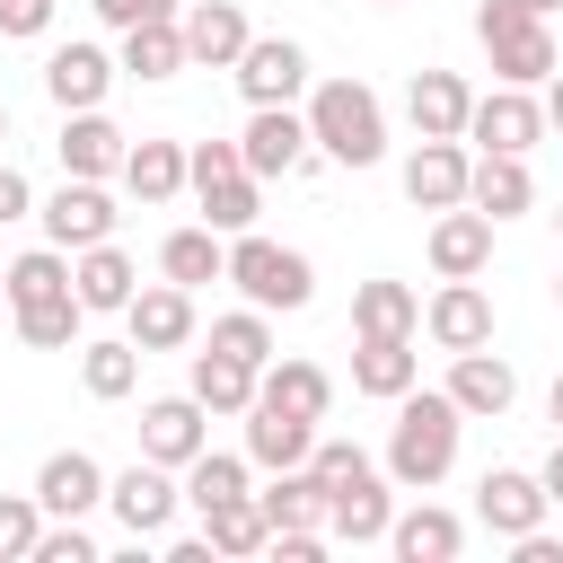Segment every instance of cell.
<instances>
[{
    "mask_svg": "<svg viewBox=\"0 0 563 563\" xmlns=\"http://www.w3.org/2000/svg\"><path fill=\"white\" fill-rule=\"evenodd\" d=\"M352 387L378 396V405H396L405 387H422V352H413V334H352Z\"/></svg>",
    "mask_w": 563,
    "mask_h": 563,
    "instance_id": "20",
    "label": "cell"
},
{
    "mask_svg": "<svg viewBox=\"0 0 563 563\" xmlns=\"http://www.w3.org/2000/svg\"><path fill=\"white\" fill-rule=\"evenodd\" d=\"M387 545H396L405 563H449V554L466 545V519H457V510H440V501H413V510H396Z\"/></svg>",
    "mask_w": 563,
    "mask_h": 563,
    "instance_id": "30",
    "label": "cell"
},
{
    "mask_svg": "<svg viewBox=\"0 0 563 563\" xmlns=\"http://www.w3.org/2000/svg\"><path fill=\"white\" fill-rule=\"evenodd\" d=\"M545 484L528 475V466H484V484H475V519L493 528V537H528V528H545Z\"/></svg>",
    "mask_w": 563,
    "mask_h": 563,
    "instance_id": "15",
    "label": "cell"
},
{
    "mask_svg": "<svg viewBox=\"0 0 563 563\" xmlns=\"http://www.w3.org/2000/svg\"><path fill=\"white\" fill-rule=\"evenodd\" d=\"M70 290H79L88 317H123L132 290H141V273H132V255L106 238V246H79V255H70Z\"/></svg>",
    "mask_w": 563,
    "mask_h": 563,
    "instance_id": "24",
    "label": "cell"
},
{
    "mask_svg": "<svg viewBox=\"0 0 563 563\" xmlns=\"http://www.w3.org/2000/svg\"><path fill=\"white\" fill-rule=\"evenodd\" d=\"M211 449V413H202V396L185 387V396H150L141 405V457H158V466H194Z\"/></svg>",
    "mask_w": 563,
    "mask_h": 563,
    "instance_id": "9",
    "label": "cell"
},
{
    "mask_svg": "<svg viewBox=\"0 0 563 563\" xmlns=\"http://www.w3.org/2000/svg\"><path fill=\"white\" fill-rule=\"evenodd\" d=\"M457 431H466V413H457V396L449 387H405L396 396V431H387V475L405 484V493H431L449 466H457Z\"/></svg>",
    "mask_w": 563,
    "mask_h": 563,
    "instance_id": "1",
    "label": "cell"
},
{
    "mask_svg": "<svg viewBox=\"0 0 563 563\" xmlns=\"http://www.w3.org/2000/svg\"><path fill=\"white\" fill-rule=\"evenodd\" d=\"M255 396H264V405H290V413H308V422H325V405H334V378H325L317 361H264Z\"/></svg>",
    "mask_w": 563,
    "mask_h": 563,
    "instance_id": "33",
    "label": "cell"
},
{
    "mask_svg": "<svg viewBox=\"0 0 563 563\" xmlns=\"http://www.w3.org/2000/svg\"><path fill=\"white\" fill-rule=\"evenodd\" d=\"M53 26V0H0V35H18V44H35Z\"/></svg>",
    "mask_w": 563,
    "mask_h": 563,
    "instance_id": "45",
    "label": "cell"
},
{
    "mask_svg": "<svg viewBox=\"0 0 563 563\" xmlns=\"http://www.w3.org/2000/svg\"><path fill=\"white\" fill-rule=\"evenodd\" d=\"M0 299H9V282H0Z\"/></svg>",
    "mask_w": 563,
    "mask_h": 563,
    "instance_id": "53",
    "label": "cell"
},
{
    "mask_svg": "<svg viewBox=\"0 0 563 563\" xmlns=\"http://www.w3.org/2000/svg\"><path fill=\"white\" fill-rule=\"evenodd\" d=\"M387 528H396V493H387V475H378V466H361V475L325 484V537H334V545H378Z\"/></svg>",
    "mask_w": 563,
    "mask_h": 563,
    "instance_id": "10",
    "label": "cell"
},
{
    "mask_svg": "<svg viewBox=\"0 0 563 563\" xmlns=\"http://www.w3.org/2000/svg\"><path fill=\"white\" fill-rule=\"evenodd\" d=\"M194 176H185V141H158V132H141L132 150H123V194L132 202H176Z\"/></svg>",
    "mask_w": 563,
    "mask_h": 563,
    "instance_id": "28",
    "label": "cell"
},
{
    "mask_svg": "<svg viewBox=\"0 0 563 563\" xmlns=\"http://www.w3.org/2000/svg\"><path fill=\"white\" fill-rule=\"evenodd\" d=\"M308 466H317L325 484H343V475H361V466H369V449H361V440H317V449H308Z\"/></svg>",
    "mask_w": 563,
    "mask_h": 563,
    "instance_id": "43",
    "label": "cell"
},
{
    "mask_svg": "<svg viewBox=\"0 0 563 563\" xmlns=\"http://www.w3.org/2000/svg\"><path fill=\"white\" fill-rule=\"evenodd\" d=\"M79 325H88L79 290H53V299H26L18 308V343H35V352H79Z\"/></svg>",
    "mask_w": 563,
    "mask_h": 563,
    "instance_id": "35",
    "label": "cell"
},
{
    "mask_svg": "<svg viewBox=\"0 0 563 563\" xmlns=\"http://www.w3.org/2000/svg\"><path fill=\"white\" fill-rule=\"evenodd\" d=\"M35 220H44V238H53V246H70V255H79V246H106L123 211H114L106 176H62V194H53Z\"/></svg>",
    "mask_w": 563,
    "mask_h": 563,
    "instance_id": "8",
    "label": "cell"
},
{
    "mask_svg": "<svg viewBox=\"0 0 563 563\" xmlns=\"http://www.w3.org/2000/svg\"><path fill=\"white\" fill-rule=\"evenodd\" d=\"M35 563H97V537H88L79 519H53V528L35 537Z\"/></svg>",
    "mask_w": 563,
    "mask_h": 563,
    "instance_id": "42",
    "label": "cell"
},
{
    "mask_svg": "<svg viewBox=\"0 0 563 563\" xmlns=\"http://www.w3.org/2000/svg\"><path fill=\"white\" fill-rule=\"evenodd\" d=\"M466 185H475L466 141H413V158H405V202L413 211H449V202H466Z\"/></svg>",
    "mask_w": 563,
    "mask_h": 563,
    "instance_id": "16",
    "label": "cell"
},
{
    "mask_svg": "<svg viewBox=\"0 0 563 563\" xmlns=\"http://www.w3.org/2000/svg\"><path fill=\"white\" fill-rule=\"evenodd\" d=\"M537 484H545V501H563V431H554V449H545V466H537Z\"/></svg>",
    "mask_w": 563,
    "mask_h": 563,
    "instance_id": "47",
    "label": "cell"
},
{
    "mask_svg": "<svg viewBox=\"0 0 563 563\" xmlns=\"http://www.w3.org/2000/svg\"><path fill=\"white\" fill-rule=\"evenodd\" d=\"M466 202L501 229V220H519L528 202H537V176H528V158L519 150H475V185H466Z\"/></svg>",
    "mask_w": 563,
    "mask_h": 563,
    "instance_id": "27",
    "label": "cell"
},
{
    "mask_svg": "<svg viewBox=\"0 0 563 563\" xmlns=\"http://www.w3.org/2000/svg\"><path fill=\"white\" fill-rule=\"evenodd\" d=\"M97 18L123 35V26H150V18H185V0H97Z\"/></svg>",
    "mask_w": 563,
    "mask_h": 563,
    "instance_id": "44",
    "label": "cell"
},
{
    "mask_svg": "<svg viewBox=\"0 0 563 563\" xmlns=\"http://www.w3.org/2000/svg\"><path fill=\"white\" fill-rule=\"evenodd\" d=\"M528 9H537V18H554V9H563V0H528Z\"/></svg>",
    "mask_w": 563,
    "mask_h": 563,
    "instance_id": "50",
    "label": "cell"
},
{
    "mask_svg": "<svg viewBox=\"0 0 563 563\" xmlns=\"http://www.w3.org/2000/svg\"><path fill=\"white\" fill-rule=\"evenodd\" d=\"M62 176H123V132L106 123V106H79V114H62Z\"/></svg>",
    "mask_w": 563,
    "mask_h": 563,
    "instance_id": "26",
    "label": "cell"
},
{
    "mask_svg": "<svg viewBox=\"0 0 563 563\" xmlns=\"http://www.w3.org/2000/svg\"><path fill=\"white\" fill-rule=\"evenodd\" d=\"M238 158H246L255 176H299V167L317 158V141H308V106H246Z\"/></svg>",
    "mask_w": 563,
    "mask_h": 563,
    "instance_id": "7",
    "label": "cell"
},
{
    "mask_svg": "<svg viewBox=\"0 0 563 563\" xmlns=\"http://www.w3.org/2000/svg\"><path fill=\"white\" fill-rule=\"evenodd\" d=\"M308 449H317V422L308 413H290V405H246V457L264 466V475H282V466H308Z\"/></svg>",
    "mask_w": 563,
    "mask_h": 563,
    "instance_id": "25",
    "label": "cell"
},
{
    "mask_svg": "<svg viewBox=\"0 0 563 563\" xmlns=\"http://www.w3.org/2000/svg\"><path fill=\"white\" fill-rule=\"evenodd\" d=\"M308 141H317V158H334V167H378V158H387V106H378V88H361V79H317V88H308Z\"/></svg>",
    "mask_w": 563,
    "mask_h": 563,
    "instance_id": "2",
    "label": "cell"
},
{
    "mask_svg": "<svg viewBox=\"0 0 563 563\" xmlns=\"http://www.w3.org/2000/svg\"><path fill=\"white\" fill-rule=\"evenodd\" d=\"M176 501H185V484H176V466H158V457H132L123 475H106V510L123 519L132 545H158V537L176 528Z\"/></svg>",
    "mask_w": 563,
    "mask_h": 563,
    "instance_id": "6",
    "label": "cell"
},
{
    "mask_svg": "<svg viewBox=\"0 0 563 563\" xmlns=\"http://www.w3.org/2000/svg\"><path fill=\"white\" fill-rule=\"evenodd\" d=\"M141 361H150V352H141L132 334H123V343H79V387H88L97 405H123V396L141 387Z\"/></svg>",
    "mask_w": 563,
    "mask_h": 563,
    "instance_id": "31",
    "label": "cell"
},
{
    "mask_svg": "<svg viewBox=\"0 0 563 563\" xmlns=\"http://www.w3.org/2000/svg\"><path fill=\"white\" fill-rule=\"evenodd\" d=\"M0 282H9V308H26V299H53V290H70V246H35V255H18V264H0Z\"/></svg>",
    "mask_w": 563,
    "mask_h": 563,
    "instance_id": "38",
    "label": "cell"
},
{
    "mask_svg": "<svg viewBox=\"0 0 563 563\" xmlns=\"http://www.w3.org/2000/svg\"><path fill=\"white\" fill-rule=\"evenodd\" d=\"M185 176H194V202H202V220H211L220 238L255 229V211H264V176L238 158V141H194V150H185Z\"/></svg>",
    "mask_w": 563,
    "mask_h": 563,
    "instance_id": "4",
    "label": "cell"
},
{
    "mask_svg": "<svg viewBox=\"0 0 563 563\" xmlns=\"http://www.w3.org/2000/svg\"><path fill=\"white\" fill-rule=\"evenodd\" d=\"M246 466H255V457L202 449V457L185 466V501H194V510H211V501H238V493H246Z\"/></svg>",
    "mask_w": 563,
    "mask_h": 563,
    "instance_id": "40",
    "label": "cell"
},
{
    "mask_svg": "<svg viewBox=\"0 0 563 563\" xmlns=\"http://www.w3.org/2000/svg\"><path fill=\"white\" fill-rule=\"evenodd\" d=\"M255 378H264V369H246V361H229V352H211V343H202L185 387L202 396V413H246V405H255Z\"/></svg>",
    "mask_w": 563,
    "mask_h": 563,
    "instance_id": "32",
    "label": "cell"
},
{
    "mask_svg": "<svg viewBox=\"0 0 563 563\" xmlns=\"http://www.w3.org/2000/svg\"><path fill=\"white\" fill-rule=\"evenodd\" d=\"M26 211H35V185H26V176L0 158V229H9V220H26Z\"/></svg>",
    "mask_w": 563,
    "mask_h": 563,
    "instance_id": "46",
    "label": "cell"
},
{
    "mask_svg": "<svg viewBox=\"0 0 563 563\" xmlns=\"http://www.w3.org/2000/svg\"><path fill=\"white\" fill-rule=\"evenodd\" d=\"M466 141H475V150H519V158H528V150L545 141V106H537L528 88H510V79H501L493 97H475Z\"/></svg>",
    "mask_w": 563,
    "mask_h": 563,
    "instance_id": "13",
    "label": "cell"
},
{
    "mask_svg": "<svg viewBox=\"0 0 563 563\" xmlns=\"http://www.w3.org/2000/svg\"><path fill=\"white\" fill-rule=\"evenodd\" d=\"M405 114L422 141H466V114H475V88L457 70H413L405 79Z\"/></svg>",
    "mask_w": 563,
    "mask_h": 563,
    "instance_id": "18",
    "label": "cell"
},
{
    "mask_svg": "<svg viewBox=\"0 0 563 563\" xmlns=\"http://www.w3.org/2000/svg\"><path fill=\"white\" fill-rule=\"evenodd\" d=\"M106 88H114V62H106V44H53V53H44V97H53L62 114H79V106H106Z\"/></svg>",
    "mask_w": 563,
    "mask_h": 563,
    "instance_id": "23",
    "label": "cell"
},
{
    "mask_svg": "<svg viewBox=\"0 0 563 563\" xmlns=\"http://www.w3.org/2000/svg\"><path fill=\"white\" fill-rule=\"evenodd\" d=\"M176 26H185V53H194L202 70H238V53L255 44V26H246V9H238V0H194Z\"/></svg>",
    "mask_w": 563,
    "mask_h": 563,
    "instance_id": "22",
    "label": "cell"
},
{
    "mask_svg": "<svg viewBox=\"0 0 563 563\" xmlns=\"http://www.w3.org/2000/svg\"><path fill=\"white\" fill-rule=\"evenodd\" d=\"M123 334H132L141 352H185V343H194V290H185V282H150V290H132Z\"/></svg>",
    "mask_w": 563,
    "mask_h": 563,
    "instance_id": "17",
    "label": "cell"
},
{
    "mask_svg": "<svg viewBox=\"0 0 563 563\" xmlns=\"http://www.w3.org/2000/svg\"><path fill=\"white\" fill-rule=\"evenodd\" d=\"M211 352H229V361H246V369H264V361H273V325H264V308L246 299V308H229V317H211Z\"/></svg>",
    "mask_w": 563,
    "mask_h": 563,
    "instance_id": "39",
    "label": "cell"
},
{
    "mask_svg": "<svg viewBox=\"0 0 563 563\" xmlns=\"http://www.w3.org/2000/svg\"><path fill=\"white\" fill-rule=\"evenodd\" d=\"M35 537H44V501L0 493V563H35Z\"/></svg>",
    "mask_w": 563,
    "mask_h": 563,
    "instance_id": "41",
    "label": "cell"
},
{
    "mask_svg": "<svg viewBox=\"0 0 563 563\" xmlns=\"http://www.w3.org/2000/svg\"><path fill=\"white\" fill-rule=\"evenodd\" d=\"M475 35H484V53H493V79H510V88H537V79L563 70L554 26H545L528 0H484V9H475Z\"/></svg>",
    "mask_w": 563,
    "mask_h": 563,
    "instance_id": "3",
    "label": "cell"
},
{
    "mask_svg": "<svg viewBox=\"0 0 563 563\" xmlns=\"http://www.w3.org/2000/svg\"><path fill=\"white\" fill-rule=\"evenodd\" d=\"M422 255H431V273H440V282H475V273L493 264V220H484L475 202H449V211H431Z\"/></svg>",
    "mask_w": 563,
    "mask_h": 563,
    "instance_id": "12",
    "label": "cell"
},
{
    "mask_svg": "<svg viewBox=\"0 0 563 563\" xmlns=\"http://www.w3.org/2000/svg\"><path fill=\"white\" fill-rule=\"evenodd\" d=\"M545 132H563V70L545 79Z\"/></svg>",
    "mask_w": 563,
    "mask_h": 563,
    "instance_id": "48",
    "label": "cell"
},
{
    "mask_svg": "<svg viewBox=\"0 0 563 563\" xmlns=\"http://www.w3.org/2000/svg\"><path fill=\"white\" fill-rule=\"evenodd\" d=\"M229 79H238L246 106H299V97H308V53H299L290 35H255Z\"/></svg>",
    "mask_w": 563,
    "mask_h": 563,
    "instance_id": "11",
    "label": "cell"
},
{
    "mask_svg": "<svg viewBox=\"0 0 563 563\" xmlns=\"http://www.w3.org/2000/svg\"><path fill=\"white\" fill-rule=\"evenodd\" d=\"M229 282L273 317V308H308L317 299V264L299 255V246H282V238H255V229H238L229 238Z\"/></svg>",
    "mask_w": 563,
    "mask_h": 563,
    "instance_id": "5",
    "label": "cell"
},
{
    "mask_svg": "<svg viewBox=\"0 0 563 563\" xmlns=\"http://www.w3.org/2000/svg\"><path fill=\"white\" fill-rule=\"evenodd\" d=\"M554 308H563V282H554Z\"/></svg>",
    "mask_w": 563,
    "mask_h": 563,
    "instance_id": "52",
    "label": "cell"
},
{
    "mask_svg": "<svg viewBox=\"0 0 563 563\" xmlns=\"http://www.w3.org/2000/svg\"><path fill=\"white\" fill-rule=\"evenodd\" d=\"M202 537H211V554H264L273 545V519H264L255 493H238V501H211L202 510Z\"/></svg>",
    "mask_w": 563,
    "mask_h": 563,
    "instance_id": "36",
    "label": "cell"
},
{
    "mask_svg": "<svg viewBox=\"0 0 563 563\" xmlns=\"http://www.w3.org/2000/svg\"><path fill=\"white\" fill-rule=\"evenodd\" d=\"M545 413H554V431H563V369H554V387H545Z\"/></svg>",
    "mask_w": 563,
    "mask_h": 563,
    "instance_id": "49",
    "label": "cell"
},
{
    "mask_svg": "<svg viewBox=\"0 0 563 563\" xmlns=\"http://www.w3.org/2000/svg\"><path fill=\"white\" fill-rule=\"evenodd\" d=\"M35 501H44V519H88V510L106 501V466H97L88 449H53V457L35 466Z\"/></svg>",
    "mask_w": 563,
    "mask_h": 563,
    "instance_id": "21",
    "label": "cell"
},
{
    "mask_svg": "<svg viewBox=\"0 0 563 563\" xmlns=\"http://www.w3.org/2000/svg\"><path fill=\"white\" fill-rule=\"evenodd\" d=\"M449 396H457V413H466V422H501V413H510V396H519V369H510L493 343L449 352Z\"/></svg>",
    "mask_w": 563,
    "mask_h": 563,
    "instance_id": "14",
    "label": "cell"
},
{
    "mask_svg": "<svg viewBox=\"0 0 563 563\" xmlns=\"http://www.w3.org/2000/svg\"><path fill=\"white\" fill-rule=\"evenodd\" d=\"M554 229H563V211H554Z\"/></svg>",
    "mask_w": 563,
    "mask_h": 563,
    "instance_id": "54",
    "label": "cell"
},
{
    "mask_svg": "<svg viewBox=\"0 0 563 563\" xmlns=\"http://www.w3.org/2000/svg\"><path fill=\"white\" fill-rule=\"evenodd\" d=\"M158 273H167V282H185V290H202V282H229V238H220L211 220H194V229H167V246H158Z\"/></svg>",
    "mask_w": 563,
    "mask_h": 563,
    "instance_id": "29",
    "label": "cell"
},
{
    "mask_svg": "<svg viewBox=\"0 0 563 563\" xmlns=\"http://www.w3.org/2000/svg\"><path fill=\"white\" fill-rule=\"evenodd\" d=\"M422 325V299L405 282H361L352 290V334H413Z\"/></svg>",
    "mask_w": 563,
    "mask_h": 563,
    "instance_id": "37",
    "label": "cell"
},
{
    "mask_svg": "<svg viewBox=\"0 0 563 563\" xmlns=\"http://www.w3.org/2000/svg\"><path fill=\"white\" fill-rule=\"evenodd\" d=\"M0 141H9V97H0Z\"/></svg>",
    "mask_w": 563,
    "mask_h": 563,
    "instance_id": "51",
    "label": "cell"
},
{
    "mask_svg": "<svg viewBox=\"0 0 563 563\" xmlns=\"http://www.w3.org/2000/svg\"><path fill=\"white\" fill-rule=\"evenodd\" d=\"M194 53H185V26L176 18H150V26H123V70L132 79H176Z\"/></svg>",
    "mask_w": 563,
    "mask_h": 563,
    "instance_id": "34",
    "label": "cell"
},
{
    "mask_svg": "<svg viewBox=\"0 0 563 563\" xmlns=\"http://www.w3.org/2000/svg\"><path fill=\"white\" fill-rule=\"evenodd\" d=\"M422 334H431L440 352H475V343H493V299H484V282H440L431 308H422Z\"/></svg>",
    "mask_w": 563,
    "mask_h": 563,
    "instance_id": "19",
    "label": "cell"
}]
</instances>
